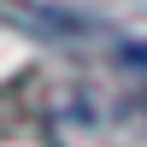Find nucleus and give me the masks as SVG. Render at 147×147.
I'll return each mask as SVG.
<instances>
[{"label":"nucleus","instance_id":"1","mask_svg":"<svg viewBox=\"0 0 147 147\" xmlns=\"http://www.w3.org/2000/svg\"><path fill=\"white\" fill-rule=\"evenodd\" d=\"M118 53H124V65H136V71H147V41H124Z\"/></svg>","mask_w":147,"mask_h":147}]
</instances>
